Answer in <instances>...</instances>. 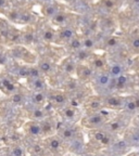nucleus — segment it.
<instances>
[{
	"instance_id": "obj_19",
	"label": "nucleus",
	"mask_w": 139,
	"mask_h": 156,
	"mask_svg": "<svg viewBox=\"0 0 139 156\" xmlns=\"http://www.w3.org/2000/svg\"><path fill=\"white\" fill-rule=\"evenodd\" d=\"M57 36H58V38L60 39L61 41L68 44L73 37L76 36V32L72 26H64V27H62L61 30L59 32V34L57 35Z\"/></svg>"
},
{
	"instance_id": "obj_48",
	"label": "nucleus",
	"mask_w": 139,
	"mask_h": 156,
	"mask_svg": "<svg viewBox=\"0 0 139 156\" xmlns=\"http://www.w3.org/2000/svg\"><path fill=\"white\" fill-rule=\"evenodd\" d=\"M136 33H137V34H138V35H139V28H138V29H137V32H136Z\"/></svg>"
},
{
	"instance_id": "obj_13",
	"label": "nucleus",
	"mask_w": 139,
	"mask_h": 156,
	"mask_svg": "<svg viewBox=\"0 0 139 156\" xmlns=\"http://www.w3.org/2000/svg\"><path fill=\"white\" fill-rule=\"evenodd\" d=\"M93 80H95L96 85L101 89H109L113 83V78H111L110 74L108 73V71H105L96 73Z\"/></svg>"
},
{
	"instance_id": "obj_6",
	"label": "nucleus",
	"mask_w": 139,
	"mask_h": 156,
	"mask_svg": "<svg viewBox=\"0 0 139 156\" xmlns=\"http://www.w3.org/2000/svg\"><path fill=\"white\" fill-rule=\"evenodd\" d=\"M84 112L85 115L89 114H95L98 113L99 111H101L103 108V102L102 98L99 95H95V97H88L83 103Z\"/></svg>"
},
{
	"instance_id": "obj_9",
	"label": "nucleus",
	"mask_w": 139,
	"mask_h": 156,
	"mask_svg": "<svg viewBox=\"0 0 139 156\" xmlns=\"http://www.w3.org/2000/svg\"><path fill=\"white\" fill-rule=\"evenodd\" d=\"M39 125H40V128H42V134L44 138H48V136H51L53 134H56L59 127L56 119L50 116H47L46 118L40 120Z\"/></svg>"
},
{
	"instance_id": "obj_24",
	"label": "nucleus",
	"mask_w": 139,
	"mask_h": 156,
	"mask_svg": "<svg viewBox=\"0 0 139 156\" xmlns=\"http://www.w3.org/2000/svg\"><path fill=\"white\" fill-rule=\"evenodd\" d=\"M76 65H77V63L74 61L73 58H66L65 61L62 63V69H63L64 73L68 74V75H73V74H75Z\"/></svg>"
},
{
	"instance_id": "obj_14",
	"label": "nucleus",
	"mask_w": 139,
	"mask_h": 156,
	"mask_svg": "<svg viewBox=\"0 0 139 156\" xmlns=\"http://www.w3.org/2000/svg\"><path fill=\"white\" fill-rule=\"evenodd\" d=\"M123 139L130 146L139 145V127H127Z\"/></svg>"
},
{
	"instance_id": "obj_44",
	"label": "nucleus",
	"mask_w": 139,
	"mask_h": 156,
	"mask_svg": "<svg viewBox=\"0 0 139 156\" xmlns=\"http://www.w3.org/2000/svg\"><path fill=\"white\" fill-rule=\"evenodd\" d=\"M125 156H138V152H130V153L126 154Z\"/></svg>"
},
{
	"instance_id": "obj_47",
	"label": "nucleus",
	"mask_w": 139,
	"mask_h": 156,
	"mask_svg": "<svg viewBox=\"0 0 139 156\" xmlns=\"http://www.w3.org/2000/svg\"><path fill=\"white\" fill-rule=\"evenodd\" d=\"M85 156H96V155H90V154H88V155H85Z\"/></svg>"
},
{
	"instance_id": "obj_43",
	"label": "nucleus",
	"mask_w": 139,
	"mask_h": 156,
	"mask_svg": "<svg viewBox=\"0 0 139 156\" xmlns=\"http://www.w3.org/2000/svg\"><path fill=\"white\" fill-rule=\"evenodd\" d=\"M132 5H136V7H139V0H130Z\"/></svg>"
},
{
	"instance_id": "obj_35",
	"label": "nucleus",
	"mask_w": 139,
	"mask_h": 156,
	"mask_svg": "<svg viewBox=\"0 0 139 156\" xmlns=\"http://www.w3.org/2000/svg\"><path fill=\"white\" fill-rule=\"evenodd\" d=\"M102 5L107 10L115 9V0H102Z\"/></svg>"
},
{
	"instance_id": "obj_32",
	"label": "nucleus",
	"mask_w": 139,
	"mask_h": 156,
	"mask_svg": "<svg viewBox=\"0 0 139 156\" xmlns=\"http://www.w3.org/2000/svg\"><path fill=\"white\" fill-rule=\"evenodd\" d=\"M57 35L52 28H47L44 33H42V39H44L46 42H52L56 39Z\"/></svg>"
},
{
	"instance_id": "obj_12",
	"label": "nucleus",
	"mask_w": 139,
	"mask_h": 156,
	"mask_svg": "<svg viewBox=\"0 0 139 156\" xmlns=\"http://www.w3.org/2000/svg\"><path fill=\"white\" fill-rule=\"evenodd\" d=\"M132 146L127 143L124 139L121 140H114L112 144L109 146V149L112 151V153L115 156H122V155H126L128 154V151Z\"/></svg>"
},
{
	"instance_id": "obj_7",
	"label": "nucleus",
	"mask_w": 139,
	"mask_h": 156,
	"mask_svg": "<svg viewBox=\"0 0 139 156\" xmlns=\"http://www.w3.org/2000/svg\"><path fill=\"white\" fill-rule=\"evenodd\" d=\"M95 72L87 63H77L75 69V75L77 77L78 83H88L93 79Z\"/></svg>"
},
{
	"instance_id": "obj_10",
	"label": "nucleus",
	"mask_w": 139,
	"mask_h": 156,
	"mask_svg": "<svg viewBox=\"0 0 139 156\" xmlns=\"http://www.w3.org/2000/svg\"><path fill=\"white\" fill-rule=\"evenodd\" d=\"M48 98H49V101H50V104L56 107H60V108L68 105V99H70L65 91H60V90L51 91L50 94L48 95Z\"/></svg>"
},
{
	"instance_id": "obj_29",
	"label": "nucleus",
	"mask_w": 139,
	"mask_h": 156,
	"mask_svg": "<svg viewBox=\"0 0 139 156\" xmlns=\"http://www.w3.org/2000/svg\"><path fill=\"white\" fill-rule=\"evenodd\" d=\"M68 19H70V17H68V15L66 14V13L58 12L53 17H52V21H53L54 24L62 25V26H64V25H66V23H68Z\"/></svg>"
},
{
	"instance_id": "obj_38",
	"label": "nucleus",
	"mask_w": 139,
	"mask_h": 156,
	"mask_svg": "<svg viewBox=\"0 0 139 156\" xmlns=\"http://www.w3.org/2000/svg\"><path fill=\"white\" fill-rule=\"evenodd\" d=\"M24 39L26 44H32L34 41V34L33 33H27L24 35Z\"/></svg>"
},
{
	"instance_id": "obj_39",
	"label": "nucleus",
	"mask_w": 139,
	"mask_h": 156,
	"mask_svg": "<svg viewBox=\"0 0 139 156\" xmlns=\"http://www.w3.org/2000/svg\"><path fill=\"white\" fill-rule=\"evenodd\" d=\"M19 75L22 76V77H28V68H26V67L20 68Z\"/></svg>"
},
{
	"instance_id": "obj_26",
	"label": "nucleus",
	"mask_w": 139,
	"mask_h": 156,
	"mask_svg": "<svg viewBox=\"0 0 139 156\" xmlns=\"http://www.w3.org/2000/svg\"><path fill=\"white\" fill-rule=\"evenodd\" d=\"M96 44H97V42H96V40L91 36L82 37V47H83V49L87 50V51H91L93 49H95Z\"/></svg>"
},
{
	"instance_id": "obj_5",
	"label": "nucleus",
	"mask_w": 139,
	"mask_h": 156,
	"mask_svg": "<svg viewBox=\"0 0 139 156\" xmlns=\"http://www.w3.org/2000/svg\"><path fill=\"white\" fill-rule=\"evenodd\" d=\"M126 128L127 124L124 120V118H110L102 127V129L104 131L112 134V136H116V134L125 131Z\"/></svg>"
},
{
	"instance_id": "obj_37",
	"label": "nucleus",
	"mask_w": 139,
	"mask_h": 156,
	"mask_svg": "<svg viewBox=\"0 0 139 156\" xmlns=\"http://www.w3.org/2000/svg\"><path fill=\"white\" fill-rule=\"evenodd\" d=\"M3 83V85H5V89L7 90H9V91H14V89H15V86L13 85L12 83H10L8 79H5V80L2 81Z\"/></svg>"
},
{
	"instance_id": "obj_15",
	"label": "nucleus",
	"mask_w": 139,
	"mask_h": 156,
	"mask_svg": "<svg viewBox=\"0 0 139 156\" xmlns=\"http://www.w3.org/2000/svg\"><path fill=\"white\" fill-rule=\"evenodd\" d=\"M24 131L28 134L31 138H42V128L39 122H35V120H29L24 125Z\"/></svg>"
},
{
	"instance_id": "obj_31",
	"label": "nucleus",
	"mask_w": 139,
	"mask_h": 156,
	"mask_svg": "<svg viewBox=\"0 0 139 156\" xmlns=\"http://www.w3.org/2000/svg\"><path fill=\"white\" fill-rule=\"evenodd\" d=\"M9 156H25V150L22 145H13L9 151Z\"/></svg>"
},
{
	"instance_id": "obj_23",
	"label": "nucleus",
	"mask_w": 139,
	"mask_h": 156,
	"mask_svg": "<svg viewBox=\"0 0 139 156\" xmlns=\"http://www.w3.org/2000/svg\"><path fill=\"white\" fill-rule=\"evenodd\" d=\"M103 48L107 49V50H114L117 47L120 46V38L116 36H108L103 40Z\"/></svg>"
},
{
	"instance_id": "obj_18",
	"label": "nucleus",
	"mask_w": 139,
	"mask_h": 156,
	"mask_svg": "<svg viewBox=\"0 0 139 156\" xmlns=\"http://www.w3.org/2000/svg\"><path fill=\"white\" fill-rule=\"evenodd\" d=\"M123 112H125L128 115H137L138 111H137L136 104L134 102V98L133 95H128V97H124V105H123Z\"/></svg>"
},
{
	"instance_id": "obj_21",
	"label": "nucleus",
	"mask_w": 139,
	"mask_h": 156,
	"mask_svg": "<svg viewBox=\"0 0 139 156\" xmlns=\"http://www.w3.org/2000/svg\"><path fill=\"white\" fill-rule=\"evenodd\" d=\"M127 47H128V51L130 53L139 55V35L137 33L132 34L127 41Z\"/></svg>"
},
{
	"instance_id": "obj_11",
	"label": "nucleus",
	"mask_w": 139,
	"mask_h": 156,
	"mask_svg": "<svg viewBox=\"0 0 139 156\" xmlns=\"http://www.w3.org/2000/svg\"><path fill=\"white\" fill-rule=\"evenodd\" d=\"M66 151L71 152L76 155H81L85 151V140H84L83 134L78 133L72 141L66 144Z\"/></svg>"
},
{
	"instance_id": "obj_16",
	"label": "nucleus",
	"mask_w": 139,
	"mask_h": 156,
	"mask_svg": "<svg viewBox=\"0 0 139 156\" xmlns=\"http://www.w3.org/2000/svg\"><path fill=\"white\" fill-rule=\"evenodd\" d=\"M78 115V107H74L71 105H65L61 108V116L68 122H74Z\"/></svg>"
},
{
	"instance_id": "obj_36",
	"label": "nucleus",
	"mask_w": 139,
	"mask_h": 156,
	"mask_svg": "<svg viewBox=\"0 0 139 156\" xmlns=\"http://www.w3.org/2000/svg\"><path fill=\"white\" fill-rule=\"evenodd\" d=\"M22 101H23V94H21V93H14L12 95V102L14 104H21Z\"/></svg>"
},
{
	"instance_id": "obj_45",
	"label": "nucleus",
	"mask_w": 139,
	"mask_h": 156,
	"mask_svg": "<svg viewBox=\"0 0 139 156\" xmlns=\"http://www.w3.org/2000/svg\"><path fill=\"white\" fill-rule=\"evenodd\" d=\"M5 0H0V7L5 5Z\"/></svg>"
},
{
	"instance_id": "obj_25",
	"label": "nucleus",
	"mask_w": 139,
	"mask_h": 156,
	"mask_svg": "<svg viewBox=\"0 0 139 156\" xmlns=\"http://www.w3.org/2000/svg\"><path fill=\"white\" fill-rule=\"evenodd\" d=\"M32 100L36 106H42L47 100V95L44 93V91H35L32 95Z\"/></svg>"
},
{
	"instance_id": "obj_30",
	"label": "nucleus",
	"mask_w": 139,
	"mask_h": 156,
	"mask_svg": "<svg viewBox=\"0 0 139 156\" xmlns=\"http://www.w3.org/2000/svg\"><path fill=\"white\" fill-rule=\"evenodd\" d=\"M31 85H32L34 91H44L46 89V83L42 77L36 78V79H31Z\"/></svg>"
},
{
	"instance_id": "obj_40",
	"label": "nucleus",
	"mask_w": 139,
	"mask_h": 156,
	"mask_svg": "<svg viewBox=\"0 0 139 156\" xmlns=\"http://www.w3.org/2000/svg\"><path fill=\"white\" fill-rule=\"evenodd\" d=\"M133 98H134V102L136 104L137 111H138V114H139V95H133Z\"/></svg>"
},
{
	"instance_id": "obj_41",
	"label": "nucleus",
	"mask_w": 139,
	"mask_h": 156,
	"mask_svg": "<svg viewBox=\"0 0 139 156\" xmlns=\"http://www.w3.org/2000/svg\"><path fill=\"white\" fill-rule=\"evenodd\" d=\"M134 66H135V68H136L137 71L139 72V55H137V58H136V60L134 61Z\"/></svg>"
},
{
	"instance_id": "obj_27",
	"label": "nucleus",
	"mask_w": 139,
	"mask_h": 156,
	"mask_svg": "<svg viewBox=\"0 0 139 156\" xmlns=\"http://www.w3.org/2000/svg\"><path fill=\"white\" fill-rule=\"evenodd\" d=\"M68 49L73 52L81 50V49L83 48V47H82V37L76 35L75 37H73V38L68 42Z\"/></svg>"
},
{
	"instance_id": "obj_33",
	"label": "nucleus",
	"mask_w": 139,
	"mask_h": 156,
	"mask_svg": "<svg viewBox=\"0 0 139 156\" xmlns=\"http://www.w3.org/2000/svg\"><path fill=\"white\" fill-rule=\"evenodd\" d=\"M44 13L47 16L53 17L54 15L58 13V7L56 5H52V3H49L46 7L44 8Z\"/></svg>"
},
{
	"instance_id": "obj_2",
	"label": "nucleus",
	"mask_w": 139,
	"mask_h": 156,
	"mask_svg": "<svg viewBox=\"0 0 139 156\" xmlns=\"http://www.w3.org/2000/svg\"><path fill=\"white\" fill-rule=\"evenodd\" d=\"M44 145L46 147V151L54 155H62L66 151V143L62 141L57 134L45 138Z\"/></svg>"
},
{
	"instance_id": "obj_8",
	"label": "nucleus",
	"mask_w": 139,
	"mask_h": 156,
	"mask_svg": "<svg viewBox=\"0 0 139 156\" xmlns=\"http://www.w3.org/2000/svg\"><path fill=\"white\" fill-rule=\"evenodd\" d=\"M78 133H81V131L78 130V128L74 125H65V126L58 127L57 130V136L60 138L63 142H65L66 144L70 141L75 138Z\"/></svg>"
},
{
	"instance_id": "obj_42",
	"label": "nucleus",
	"mask_w": 139,
	"mask_h": 156,
	"mask_svg": "<svg viewBox=\"0 0 139 156\" xmlns=\"http://www.w3.org/2000/svg\"><path fill=\"white\" fill-rule=\"evenodd\" d=\"M17 17H20V15L17 14L16 12H13V13H11V14H10V19H11V20H16Z\"/></svg>"
},
{
	"instance_id": "obj_1",
	"label": "nucleus",
	"mask_w": 139,
	"mask_h": 156,
	"mask_svg": "<svg viewBox=\"0 0 139 156\" xmlns=\"http://www.w3.org/2000/svg\"><path fill=\"white\" fill-rule=\"evenodd\" d=\"M107 122L108 119L100 113H95V114L84 115L81 118V126L88 130L100 129Z\"/></svg>"
},
{
	"instance_id": "obj_17",
	"label": "nucleus",
	"mask_w": 139,
	"mask_h": 156,
	"mask_svg": "<svg viewBox=\"0 0 139 156\" xmlns=\"http://www.w3.org/2000/svg\"><path fill=\"white\" fill-rule=\"evenodd\" d=\"M113 90L116 91H124L130 83V77L126 74H122L119 77L113 79Z\"/></svg>"
},
{
	"instance_id": "obj_4",
	"label": "nucleus",
	"mask_w": 139,
	"mask_h": 156,
	"mask_svg": "<svg viewBox=\"0 0 139 156\" xmlns=\"http://www.w3.org/2000/svg\"><path fill=\"white\" fill-rule=\"evenodd\" d=\"M88 65L90 66L95 73H100V72L108 71V66H109V62L107 60V56L104 54H93L89 56L88 61L86 62Z\"/></svg>"
},
{
	"instance_id": "obj_28",
	"label": "nucleus",
	"mask_w": 139,
	"mask_h": 156,
	"mask_svg": "<svg viewBox=\"0 0 139 156\" xmlns=\"http://www.w3.org/2000/svg\"><path fill=\"white\" fill-rule=\"evenodd\" d=\"M38 68L42 74H51L53 72V65L49 60H42L38 64Z\"/></svg>"
},
{
	"instance_id": "obj_34",
	"label": "nucleus",
	"mask_w": 139,
	"mask_h": 156,
	"mask_svg": "<svg viewBox=\"0 0 139 156\" xmlns=\"http://www.w3.org/2000/svg\"><path fill=\"white\" fill-rule=\"evenodd\" d=\"M42 77V72L39 71L38 67H31L28 68V78L31 79H36V78Z\"/></svg>"
},
{
	"instance_id": "obj_3",
	"label": "nucleus",
	"mask_w": 139,
	"mask_h": 156,
	"mask_svg": "<svg viewBox=\"0 0 139 156\" xmlns=\"http://www.w3.org/2000/svg\"><path fill=\"white\" fill-rule=\"evenodd\" d=\"M102 98L103 107L110 111H122L124 105V97L116 93H109Z\"/></svg>"
},
{
	"instance_id": "obj_22",
	"label": "nucleus",
	"mask_w": 139,
	"mask_h": 156,
	"mask_svg": "<svg viewBox=\"0 0 139 156\" xmlns=\"http://www.w3.org/2000/svg\"><path fill=\"white\" fill-rule=\"evenodd\" d=\"M29 117H31V120H35V122H40L44 118L47 117L46 111L45 108H42V106H35L33 110H31L29 112Z\"/></svg>"
},
{
	"instance_id": "obj_46",
	"label": "nucleus",
	"mask_w": 139,
	"mask_h": 156,
	"mask_svg": "<svg viewBox=\"0 0 139 156\" xmlns=\"http://www.w3.org/2000/svg\"><path fill=\"white\" fill-rule=\"evenodd\" d=\"M42 1H45V2H48L49 0H42Z\"/></svg>"
},
{
	"instance_id": "obj_20",
	"label": "nucleus",
	"mask_w": 139,
	"mask_h": 156,
	"mask_svg": "<svg viewBox=\"0 0 139 156\" xmlns=\"http://www.w3.org/2000/svg\"><path fill=\"white\" fill-rule=\"evenodd\" d=\"M108 73L110 74L111 78H116L120 75L125 73V66L121 62H114L112 64H109L108 66Z\"/></svg>"
}]
</instances>
